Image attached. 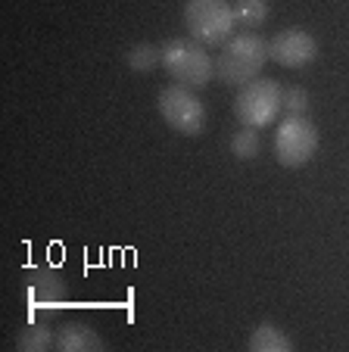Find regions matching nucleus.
Masks as SVG:
<instances>
[{"label":"nucleus","mask_w":349,"mask_h":352,"mask_svg":"<svg viewBox=\"0 0 349 352\" xmlns=\"http://www.w3.org/2000/svg\"><path fill=\"white\" fill-rule=\"evenodd\" d=\"M265 63H268V41L259 32H240L224 47H218L215 78L222 81V85L244 87V85H250L253 78H259Z\"/></svg>","instance_id":"f257e3e1"},{"label":"nucleus","mask_w":349,"mask_h":352,"mask_svg":"<svg viewBox=\"0 0 349 352\" xmlns=\"http://www.w3.org/2000/svg\"><path fill=\"white\" fill-rule=\"evenodd\" d=\"M162 69L175 85L206 87L215 78V60L206 54V47L193 38H171L162 44Z\"/></svg>","instance_id":"f03ea898"},{"label":"nucleus","mask_w":349,"mask_h":352,"mask_svg":"<svg viewBox=\"0 0 349 352\" xmlns=\"http://www.w3.org/2000/svg\"><path fill=\"white\" fill-rule=\"evenodd\" d=\"M234 7L228 0H187L184 7V28L187 38L203 44L206 50L224 47L234 38Z\"/></svg>","instance_id":"7ed1b4c3"},{"label":"nucleus","mask_w":349,"mask_h":352,"mask_svg":"<svg viewBox=\"0 0 349 352\" xmlns=\"http://www.w3.org/2000/svg\"><path fill=\"white\" fill-rule=\"evenodd\" d=\"M156 107L171 131L184 134V138H197V134L206 131V107H203V100L193 94V87H184V85H175V81H171L169 87L159 91Z\"/></svg>","instance_id":"20e7f679"},{"label":"nucleus","mask_w":349,"mask_h":352,"mask_svg":"<svg viewBox=\"0 0 349 352\" xmlns=\"http://www.w3.org/2000/svg\"><path fill=\"white\" fill-rule=\"evenodd\" d=\"M318 128L306 116H287L275 131V160L284 168H303L318 153Z\"/></svg>","instance_id":"39448f33"},{"label":"nucleus","mask_w":349,"mask_h":352,"mask_svg":"<svg viewBox=\"0 0 349 352\" xmlns=\"http://www.w3.org/2000/svg\"><path fill=\"white\" fill-rule=\"evenodd\" d=\"M281 91L284 87L271 78H253L250 85H244L234 97V116L240 119V125L246 128H268L277 119L281 107Z\"/></svg>","instance_id":"423d86ee"},{"label":"nucleus","mask_w":349,"mask_h":352,"mask_svg":"<svg viewBox=\"0 0 349 352\" xmlns=\"http://www.w3.org/2000/svg\"><path fill=\"white\" fill-rule=\"evenodd\" d=\"M22 299L32 312L56 318L66 309L69 287L60 278V272H53L47 265H32L22 272Z\"/></svg>","instance_id":"0eeeda50"},{"label":"nucleus","mask_w":349,"mask_h":352,"mask_svg":"<svg viewBox=\"0 0 349 352\" xmlns=\"http://www.w3.org/2000/svg\"><path fill=\"white\" fill-rule=\"evenodd\" d=\"M315 56L318 41L306 28H281L268 41V60H275L284 69H303L309 63H315Z\"/></svg>","instance_id":"6e6552de"},{"label":"nucleus","mask_w":349,"mask_h":352,"mask_svg":"<svg viewBox=\"0 0 349 352\" xmlns=\"http://www.w3.org/2000/svg\"><path fill=\"white\" fill-rule=\"evenodd\" d=\"M53 349L56 352H103L106 340L100 337L94 327L81 324V321H66V324L56 331Z\"/></svg>","instance_id":"1a4fd4ad"},{"label":"nucleus","mask_w":349,"mask_h":352,"mask_svg":"<svg viewBox=\"0 0 349 352\" xmlns=\"http://www.w3.org/2000/svg\"><path fill=\"white\" fill-rule=\"evenodd\" d=\"M250 352H293V340L275 324V321H262L256 331L250 333Z\"/></svg>","instance_id":"9d476101"},{"label":"nucleus","mask_w":349,"mask_h":352,"mask_svg":"<svg viewBox=\"0 0 349 352\" xmlns=\"http://www.w3.org/2000/svg\"><path fill=\"white\" fill-rule=\"evenodd\" d=\"M56 340V333L47 324H25L16 333V349L19 352H47Z\"/></svg>","instance_id":"9b49d317"},{"label":"nucleus","mask_w":349,"mask_h":352,"mask_svg":"<svg viewBox=\"0 0 349 352\" xmlns=\"http://www.w3.org/2000/svg\"><path fill=\"white\" fill-rule=\"evenodd\" d=\"M125 63L131 72H153L156 66H162V47H153V44H134L128 47Z\"/></svg>","instance_id":"f8f14e48"},{"label":"nucleus","mask_w":349,"mask_h":352,"mask_svg":"<svg viewBox=\"0 0 349 352\" xmlns=\"http://www.w3.org/2000/svg\"><path fill=\"white\" fill-rule=\"evenodd\" d=\"M234 19H237V25L256 32L268 22V3L265 0H237L234 3Z\"/></svg>","instance_id":"ddd939ff"},{"label":"nucleus","mask_w":349,"mask_h":352,"mask_svg":"<svg viewBox=\"0 0 349 352\" xmlns=\"http://www.w3.org/2000/svg\"><path fill=\"white\" fill-rule=\"evenodd\" d=\"M259 146H262V138H259V128H240L234 138H231V153L237 160H256L259 156Z\"/></svg>","instance_id":"4468645a"},{"label":"nucleus","mask_w":349,"mask_h":352,"mask_svg":"<svg viewBox=\"0 0 349 352\" xmlns=\"http://www.w3.org/2000/svg\"><path fill=\"white\" fill-rule=\"evenodd\" d=\"M281 107L287 109V116H306V109H309V91L299 87V85L284 87L281 91Z\"/></svg>","instance_id":"2eb2a0df"}]
</instances>
